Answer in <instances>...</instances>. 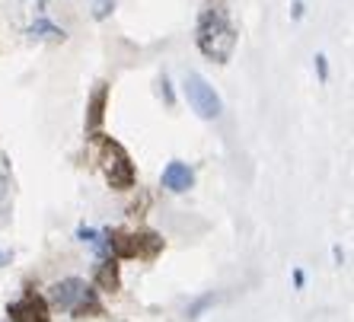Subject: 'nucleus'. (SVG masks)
<instances>
[{"mask_svg":"<svg viewBox=\"0 0 354 322\" xmlns=\"http://www.w3.org/2000/svg\"><path fill=\"white\" fill-rule=\"evenodd\" d=\"M239 32L230 19V7L227 0H205V7L198 10L195 23V45L207 61L214 64H227L236 51Z\"/></svg>","mask_w":354,"mask_h":322,"instance_id":"1","label":"nucleus"},{"mask_svg":"<svg viewBox=\"0 0 354 322\" xmlns=\"http://www.w3.org/2000/svg\"><path fill=\"white\" fill-rule=\"evenodd\" d=\"M48 306L61 310V313L74 316V319H99L106 316V306L99 300V290L86 284L83 278H64L48 287Z\"/></svg>","mask_w":354,"mask_h":322,"instance_id":"2","label":"nucleus"},{"mask_svg":"<svg viewBox=\"0 0 354 322\" xmlns=\"http://www.w3.org/2000/svg\"><path fill=\"white\" fill-rule=\"evenodd\" d=\"M86 141L93 144V153H96V163H99V169H102V176H106L109 189L131 191L134 185H138V169H134L131 153H128L115 138L96 131V134H90Z\"/></svg>","mask_w":354,"mask_h":322,"instance_id":"3","label":"nucleus"},{"mask_svg":"<svg viewBox=\"0 0 354 322\" xmlns=\"http://www.w3.org/2000/svg\"><path fill=\"white\" fill-rule=\"evenodd\" d=\"M106 246L109 256L118 262H157V256L163 252V236L153 230H128V227H109L106 230Z\"/></svg>","mask_w":354,"mask_h":322,"instance_id":"4","label":"nucleus"},{"mask_svg":"<svg viewBox=\"0 0 354 322\" xmlns=\"http://www.w3.org/2000/svg\"><path fill=\"white\" fill-rule=\"evenodd\" d=\"M182 90H185V100H189L192 112H195L198 118H205V122H211V118H217L223 112V102L221 96L214 93V86L205 80L201 74H189L185 77V83H182Z\"/></svg>","mask_w":354,"mask_h":322,"instance_id":"5","label":"nucleus"},{"mask_svg":"<svg viewBox=\"0 0 354 322\" xmlns=\"http://www.w3.org/2000/svg\"><path fill=\"white\" fill-rule=\"evenodd\" d=\"M7 316L10 322H51V306L41 294L26 290L23 297L7 306Z\"/></svg>","mask_w":354,"mask_h":322,"instance_id":"6","label":"nucleus"},{"mask_svg":"<svg viewBox=\"0 0 354 322\" xmlns=\"http://www.w3.org/2000/svg\"><path fill=\"white\" fill-rule=\"evenodd\" d=\"M93 287L102 290V294H118V290H122V268H118V258H112V256L99 258L96 268H93Z\"/></svg>","mask_w":354,"mask_h":322,"instance_id":"7","label":"nucleus"},{"mask_svg":"<svg viewBox=\"0 0 354 322\" xmlns=\"http://www.w3.org/2000/svg\"><path fill=\"white\" fill-rule=\"evenodd\" d=\"M106 106H109V83H96V90L90 93V102H86V138L102 131Z\"/></svg>","mask_w":354,"mask_h":322,"instance_id":"8","label":"nucleus"},{"mask_svg":"<svg viewBox=\"0 0 354 322\" xmlns=\"http://www.w3.org/2000/svg\"><path fill=\"white\" fill-rule=\"evenodd\" d=\"M160 182H163V189H169L173 195H182V191H189L192 185H195V169H192L189 163H182V160H173V163L163 169Z\"/></svg>","mask_w":354,"mask_h":322,"instance_id":"9","label":"nucleus"},{"mask_svg":"<svg viewBox=\"0 0 354 322\" xmlns=\"http://www.w3.org/2000/svg\"><path fill=\"white\" fill-rule=\"evenodd\" d=\"M77 240H80V243H86V246H90L99 258H106V256H109V246H106V230H93V227H80V230H77Z\"/></svg>","mask_w":354,"mask_h":322,"instance_id":"10","label":"nucleus"},{"mask_svg":"<svg viewBox=\"0 0 354 322\" xmlns=\"http://www.w3.org/2000/svg\"><path fill=\"white\" fill-rule=\"evenodd\" d=\"M29 35H39V39H51V41H64V29H58V26H51L48 19H39V23H32V29H29Z\"/></svg>","mask_w":354,"mask_h":322,"instance_id":"11","label":"nucleus"},{"mask_svg":"<svg viewBox=\"0 0 354 322\" xmlns=\"http://www.w3.org/2000/svg\"><path fill=\"white\" fill-rule=\"evenodd\" d=\"M112 10H115V0H93V19H99V23H102Z\"/></svg>","mask_w":354,"mask_h":322,"instance_id":"12","label":"nucleus"},{"mask_svg":"<svg viewBox=\"0 0 354 322\" xmlns=\"http://www.w3.org/2000/svg\"><path fill=\"white\" fill-rule=\"evenodd\" d=\"M138 191H140V189H138ZM147 207H150V195H147V191H140V201H134V205L128 207V214H131V217H140L144 211H147Z\"/></svg>","mask_w":354,"mask_h":322,"instance_id":"13","label":"nucleus"},{"mask_svg":"<svg viewBox=\"0 0 354 322\" xmlns=\"http://www.w3.org/2000/svg\"><path fill=\"white\" fill-rule=\"evenodd\" d=\"M316 74H319V80L322 83H326V80H329V58H326V55H316Z\"/></svg>","mask_w":354,"mask_h":322,"instance_id":"14","label":"nucleus"},{"mask_svg":"<svg viewBox=\"0 0 354 322\" xmlns=\"http://www.w3.org/2000/svg\"><path fill=\"white\" fill-rule=\"evenodd\" d=\"M211 300H214V297H205V300H198V303H195V306H192V310H189V319H198V313H201V310H205V306L211 303Z\"/></svg>","mask_w":354,"mask_h":322,"instance_id":"15","label":"nucleus"},{"mask_svg":"<svg viewBox=\"0 0 354 322\" xmlns=\"http://www.w3.org/2000/svg\"><path fill=\"white\" fill-rule=\"evenodd\" d=\"M160 93H163V100L166 102H169V106H173V90H169V80H166V77H163V80H160Z\"/></svg>","mask_w":354,"mask_h":322,"instance_id":"16","label":"nucleus"},{"mask_svg":"<svg viewBox=\"0 0 354 322\" xmlns=\"http://www.w3.org/2000/svg\"><path fill=\"white\" fill-rule=\"evenodd\" d=\"M294 19H304V0H294Z\"/></svg>","mask_w":354,"mask_h":322,"instance_id":"17","label":"nucleus"},{"mask_svg":"<svg viewBox=\"0 0 354 322\" xmlns=\"http://www.w3.org/2000/svg\"><path fill=\"white\" fill-rule=\"evenodd\" d=\"M304 281H306V278H304V272L297 268V272H294V284H297V287H304Z\"/></svg>","mask_w":354,"mask_h":322,"instance_id":"18","label":"nucleus"},{"mask_svg":"<svg viewBox=\"0 0 354 322\" xmlns=\"http://www.w3.org/2000/svg\"><path fill=\"white\" fill-rule=\"evenodd\" d=\"M3 265H10V252H3V249H0V268H3Z\"/></svg>","mask_w":354,"mask_h":322,"instance_id":"19","label":"nucleus"}]
</instances>
